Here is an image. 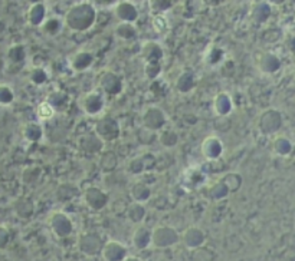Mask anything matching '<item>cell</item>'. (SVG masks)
<instances>
[{"label":"cell","instance_id":"6da1fadb","mask_svg":"<svg viewBox=\"0 0 295 261\" xmlns=\"http://www.w3.org/2000/svg\"><path fill=\"white\" fill-rule=\"evenodd\" d=\"M179 240L177 232L170 228V227H158L155 228L154 232L151 234V241L155 247H160V248H166V247H170L173 244H176Z\"/></svg>","mask_w":295,"mask_h":261},{"label":"cell","instance_id":"7a4b0ae2","mask_svg":"<svg viewBox=\"0 0 295 261\" xmlns=\"http://www.w3.org/2000/svg\"><path fill=\"white\" fill-rule=\"evenodd\" d=\"M102 255L107 261H123L127 255V250L117 241H109L102 248Z\"/></svg>","mask_w":295,"mask_h":261},{"label":"cell","instance_id":"3957f363","mask_svg":"<svg viewBox=\"0 0 295 261\" xmlns=\"http://www.w3.org/2000/svg\"><path fill=\"white\" fill-rule=\"evenodd\" d=\"M52 228H54V231L59 237H65V236H68L71 232L72 225H71V221L68 217H65L63 214H56L52 218Z\"/></svg>","mask_w":295,"mask_h":261},{"label":"cell","instance_id":"277c9868","mask_svg":"<svg viewBox=\"0 0 295 261\" xmlns=\"http://www.w3.org/2000/svg\"><path fill=\"white\" fill-rule=\"evenodd\" d=\"M203 240H205V234L199 228H189L186 232L183 234V241L189 248H197L202 246Z\"/></svg>","mask_w":295,"mask_h":261},{"label":"cell","instance_id":"5b68a950","mask_svg":"<svg viewBox=\"0 0 295 261\" xmlns=\"http://www.w3.org/2000/svg\"><path fill=\"white\" fill-rule=\"evenodd\" d=\"M151 243V234L147 228H139L132 237V244L137 248H146Z\"/></svg>","mask_w":295,"mask_h":261},{"label":"cell","instance_id":"8992f818","mask_svg":"<svg viewBox=\"0 0 295 261\" xmlns=\"http://www.w3.org/2000/svg\"><path fill=\"white\" fill-rule=\"evenodd\" d=\"M12 91L9 89L8 86H2L0 85V103H9L12 100Z\"/></svg>","mask_w":295,"mask_h":261},{"label":"cell","instance_id":"52a82bcc","mask_svg":"<svg viewBox=\"0 0 295 261\" xmlns=\"http://www.w3.org/2000/svg\"><path fill=\"white\" fill-rule=\"evenodd\" d=\"M8 240H9L8 230H6V228H3V227H0V248L6 246Z\"/></svg>","mask_w":295,"mask_h":261},{"label":"cell","instance_id":"ba28073f","mask_svg":"<svg viewBox=\"0 0 295 261\" xmlns=\"http://www.w3.org/2000/svg\"><path fill=\"white\" fill-rule=\"evenodd\" d=\"M123 261H141L140 258H135V257H125Z\"/></svg>","mask_w":295,"mask_h":261}]
</instances>
